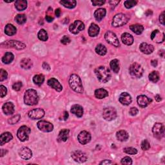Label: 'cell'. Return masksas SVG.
I'll return each mask as SVG.
<instances>
[{"instance_id":"6da1fadb","label":"cell","mask_w":165,"mask_h":165,"mask_svg":"<svg viewBox=\"0 0 165 165\" xmlns=\"http://www.w3.org/2000/svg\"><path fill=\"white\" fill-rule=\"evenodd\" d=\"M95 74L99 81L101 83H107L111 78V73L108 68L101 66L95 69Z\"/></svg>"},{"instance_id":"7a4b0ae2","label":"cell","mask_w":165,"mask_h":165,"mask_svg":"<svg viewBox=\"0 0 165 165\" xmlns=\"http://www.w3.org/2000/svg\"><path fill=\"white\" fill-rule=\"evenodd\" d=\"M69 85L74 92L79 94H82L83 92V87L81 82V79L78 75L72 74L69 78Z\"/></svg>"},{"instance_id":"3957f363","label":"cell","mask_w":165,"mask_h":165,"mask_svg":"<svg viewBox=\"0 0 165 165\" xmlns=\"http://www.w3.org/2000/svg\"><path fill=\"white\" fill-rule=\"evenodd\" d=\"M39 101V96L37 92L34 89L27 90L24 95V102L27 105L34 106Z\"/></svg>"},{"instance_id":"277c9868","label":"cell","mask_w":165,"mask_h":165,"mask_svg":"<svg viewBox=\"0 0 165 165\" xmlns=\"http://www.w3.org/2000/svg\"><path fill=\"white\" fill-rule=\"evenodd\" d=\"M130 19V16L126 14L120 13L116 14L113 18V21H112V25L114 27H121L128 22Z\"/></svg>"},{"instance_id":"5b68a950","label":"cell","mask_w":165,"mask_h":165,"mask_svg":"<svg viewBox=\"0 0 165 165\" xmlns=\"http://www.w3.org/2000/svg\"><path fill=\"white\" fill-rule=\"evenodd\" d=\"M144 70L142 66L138 63H134L129 67V73L132 77L140 78L142 77Z\"/></svg>"},{"instance_id":"8992f818","label":"cell","mask_w":165,"mask_h":165,"mask_svg":"<svg viewBox=\"0 0 165 165\" xmlns=\"http://www.w3.org/2000/svg\"><path fill=\"white\" fill-rule=\"evenodd\" d=\"M1 45L3 47L5 48H14V49H16L18 50H22L25 49L26 45L21 41H14V40H9V41H7L1 44Z\"/></svg>"},{"instance_id":"52a82bcc","label":"cell","mask_w":165,"mask_h":165,"mask_svg":"<svg viewBox=\"0 0 165 165\" xmlns=\"http://www.w3.org/2000/svg\"><path fill=\"white\" fill-rule=\"evenodd\" d=\"M103 118L108 121L114 120L117 117V112L114 107H107L104 108L103 111Z\"/></svg>"},{"instance_id":"ba28073f","label":"cell","mask_w":165,"mask_h":165,"mask_svg":"<svg viewBox=\"0 0 165 165\" xmlns=\"http://www.w3.org/2000/svg\"><path fill=\"white\" fill-rule=\"evenodd\" d=\"M30 129L27 126H22L20 127L17 132V136L21 141H25L29 139L30 134Z\"/></svg>"},{"instance_id":"9c48e42d","label":"cell","mask_w":165,"mask_h":165,"mask_svg":"<svg viewBox=\"0 0 165 165\" xmlns=\"http://www.w3.org/2000/svg\"><path fill=\"white\" fill-rule=\"evenodd\" d=\"M104 38L108 43L113 45L115 47H118L119 45V42L118 37L115 33L112 31H108L104 34Z\"/></svg>"},{"instance_id":"30bf717a","label":"cell","mask_w":165,"mask_h":165,"mask_svg":"<svg viewBox=\"0 0 165 165\" xmlns=\"http://www.w3.org/2000/svg\"><path fill=\"white\" fill-rule=\"evenodd\" d=\"M84 29V23L80 20H75L69 27V30L70 31V33L74 34H78L79 32L82 31Z\"/></svg>"},{"instance_id":"8fae6325","label":"cell","mask_w":165,"mask_h":165,"mask_svg":"<svg viewBox=\"0 0 165 165\" xmlns=\"http://www.w3.org/2000/svg\"><path fill=\"white\" fill-rule=\"evenodd\" d=\"M71 156L75 162L83 163L87 161V156L84 152L80 150H75L72 153Z\"/></svg>"},{"instance_id":"7c38bea8","label":"cell","mask_w":165,"mask_h":165,"mask_svg":"<svg viewBox=\"0 0 165 165\" xmlns=\"http://www.w3.org/2000/svg\"><path fill=\"white\" fill-rule=\"evenodd\" d=\"M152 132L156 138L159 139H161L164 134V127L162 123H157L153 127Z\"/></svg>"},{"instance_id":"4fadbf2b","label":"cell","mask_w":165,"mask_h":165,"mask_svg":"<svg viewBox=\"0 0 165 165\" xmlns=\"http://www.w3.org/2000/svg\"><path fill=\"white\" fill-rule=\"evenodd\" d=\"M37 125L39 129L44 132H50L54 130L53 124L46 121H40Z\"/></svg>"},{"instance_id":"5bb4252c","label":"cell","mask_w":165,"mask_h":165,"mask_svg":"<svg viewBox=\"0 0 165 165\" xmlns=\"http://www.w3.org/2000/svg\"><path fill=\"white\" fill-rule=\"evenodd\" d=\"M29 117L33 119H39L43 118L45 115V111L41 108H35L29 111Z\"/></svg>"},{"instance_id":"9a60e30c","label":"cell","mask_w":165,"mask_h":165,"mask_svg":"<svg viewBox=\"0 0 165 165\" xmlns=\"http://www.w3.org/2000/svg\"><path fill=\"white\" fill-rule=\"evenodd\" d=\"M78 139L81 144H86L90 141L91 135L89 132L87 131H82L78 135Z\"/></svg>"},{"instance_id":"2e32d148","label":"cell","mask_w":165,"mask_h":165,"mask_svg":"<svg viewBox=\"0 0 165 165\" xmlns=\"http://www.w3.org/2000/svg\"><path fill=\"white\" fill-rule=\"evenodd\" d=\"M19 155L21 158L25 160L30 159L33 156V152L27 147H23L19 151Z\"/></svg>"},{"instance_id":"e0dca14e","label":"cell","mask_w":165,"mask_h":165,"mask_svg":"<svg viewBox=\"0 0 165 165\" xmlns=\"http://www.w3.org/2000/svg\"><path fill=\"white\" fill-rule=\"evenodd\" d=\"M119 101L123 105L128 106L132 103V97L127 92H123L119 96Z\"/></svg>"},{"instance_id":"ac0fdd59","label":"cell","mask_w":165,"mask_h":165,"mask_svg":"<svg viewBox=\"0 0 165 165\" xmlns=\"http://www.w3.org/2000/svg\"><path fill=\"white\" fill-rule=\"evenodd\" d=\"M47 84H49V86L57 92H61L63 90V87L61 83L58 81V80L55 78H51L48 80Z\"/></svg>"},{"instance_id":"d6986e66","label":"cell","mask_w":165,"mask_h":165,"mask_svg":"<svg viewBox=\"0 0 165 165\" xmlns=\"http://www.w3.org/2000/svg\"><path fill=\"white\" fill-rule=\"evenodd\" d=\"M139 49L143 54H150L154 52V47L153 45H149L147 43H142L139 46Z\"/></svg>"},{"instance_id":"ffe728a7","label":"cell","mask_w":165,"mask_h":165,"mask_svg":"<svg viewBox=\"0 0 165 165\" xmlns=\"http://www.w3.org/2000/svg\"><path fill=\"white\" fill-rule=\"evenodd\" d=\"M2 110L6 115H12L14 112V104L11 102L5 103L2 107Z\"/></svg>"},{"instance_id":"44dd1931","label":"cell","mask_w":165,"mask_h":165,"mask_svg":"<svg viewBox=\"0 0 165 165\" xmlns=\"http://www.w3.org/2000/svg\"><path fill=\"white\" fill-rule=\"evenodd\" d=\"M137 101H138V103L139 104V106L142 108L147 107L151 101V100L150 99L147 98L146 95H144L138 96Z\"/></svg>"},{"instance_id":"7402d4cb","label":"cell","mask_w":165,"mask_h":165,"mask_svg":"<svg viewBox=\"0 0 165 165\" xmlns=\"http://www.w3.org/2000/svg\"><path fill=\"white\" fill-rule=\"evenodd\" d=\"M70 112L71 113L77 116L78 118H81L83 115V108L79 104H74V105L72 106Z\"/></svg>"},{"instance_id":"603a6c76","label":"cell","mask_w":165,"mask_h":165,"mask_svg":"<svg viewBox=\"0 0 165 165\" xmlns=\"http://www.w3.org/2000/svg\"><path fill=\"white\" fill-rule=\"evenodd\" d=\"M121 40L124 45H132L134 43V38L129 33H124L121 36Z\"/></svg>"},{"instance_id":"cb8c5ba5","label":"cell","mask_w":165,"mask_h":165,"mask_svg":"<svg viewBox=\"0 0 165 165\" xmlns=\"http://www.w3.org/2000/svg\"><path fill=\"white\" fill-rule=\"evenodd\" d=\"M100 29L98 25H96L95 23H92L89 29H88V34L90 37H95L97 36L99 33Z\"/></svg>"},{"instance_id":"d4e9b609","label":"cell","mask_w":165,"mask_h":165,"mask_svg":"<svg viewBox=\"0 0 165 165\" xmlns=\"http://www.w3.org/2000/svg\"><path fill=\"white\" fill-rule=\"evenodd\" d=\"M13 139V136L11 134V133L10 132L3 133V134L1 135V137H0V144L2 146L4 144L10 141Z\"/></svg>"},{"instance_id":"484cf974","label":"cell","mask_w":165,"mask_h":165,"mask_svg":"<svg viewBox=\"0 0 165 165\" xmlns=\"http://www.w3.org/2000/svg\"><path fill=\"white\" fill-rule=\"evenodd\" d=\"M106 10L104 9H102V8H100L95 11L94 13V18L95 19L98 21H101V20L104 18L106 15Z\"/></svg>"},{"instance_id":"4316f807","label":"cell","mask_w":165,"mask_h":165,"mask_svg":"<svg viewBox=\"0 0 165 165\" xmlns=\"http://www.w3.org/2000/svg\"><path fill=\"white\" fill-rule=\"evenodd\" d=\"M116 137L120 141H126L129 138V134L125 130H119L116 133Z\"/></svg>"},{"instance_id":"83f0119b","label":"cell","mask_w":165,"mask_h":165,"mask_svg":"<svg viewBox=\"0 0 165 165\" xmlns=\"http://www.w3.org/2000/svg\"><path fill=\"white\" fill-rule=\"evenodd\" d=\"M15 7L18 11H23L27 7V1L25 0H18L15 2Z\"/></svg>"},{"instance_id":"f1b7e54d","label":"cell","mask_w":165,"mask_h":165,"mask_svg":"<svg viewBox=\"0 0 165 165\" xmlns=\"http://www.w3.org/2000/svg\"><path fill=\"white\" fill-rule=\"evenodd\" d=\"M95 96L99 99H104L108 96V92L104 88H99L95 91Z\"/></svg>"},{"instance_id":"f546056e","label":"cell","mask_w":165,"mask_h":165,"mask_svg":"<svg viewBox=\"0 0 165 165\" xmlns=\"http://www.w3.org/2000/svg\"><path fill=\"white\" fill-rule=\"evenodd\" d=\"M20 65L23 69H30L33 67V63L31 59L29 58H24L20 62Z\"/></svg>"},{"instance_id":"4dcf8cb0","label":"cell","mask_w":165,"mask_h":165,"mask_svg":"<svg viewBox=\"0 0 165 165\" xmlns=\"http://www.w3.org/2000/svg\"><path fill=\"white\" fill-rule=\"evenodd\" d=\"M17 29L13 25H11V24H7L5 26V33L9 36H14L16 33Z\"/></svg>"},{"instance_id":"1f68e13d","label":"cell","mask_w":165,"mask_h":165,"mask_svg":"<svg viewBox=\"0 0 165 165\" xmlns=\"http://www.w3.org/2000/svg\"><path fill=\"white\" fill-rule=\"evenodd\" d=\"M130 29L135 34L139 35L141 34L144 30V27L143 25H139V24H135V25H132L130 26Z\"/></svg>"},{"instance_id":"d6a6232c","label":"cell","mask_w":165,"mask_h":165,"mask_svg":"<svg viewBox=\"0 0 165 165\" xmlns=\"http://www.w3.org/2000/svg\"><path fill=\"white\" fill-rule=\"evenodd\" d=\"M69 132L70 130L68 129H63L59 132L58 139L62 141H67V139L69 138Z\"/></svg>"},{"instance_id":"836d02e7","label":"cell","mask_w":165,"mask_h":165,"mask_svg":"<svg viewBox=\"0 0 165 165\" xmlns=\"http://www.w3.org/2000/svg\"><path fill=\"white\" fill-rule=\"evenodd\" d=\"M110 67L111 69L115 73H118L119 70H120V66H119V61L118 59H114L112 60L110 63Z\"/></svg>"},{"instance_id":"e575fe53","label":"cell","mask_w":165,"mask_h":165,"mask_svg":"<svg viewBox=\"0 0 165 165\" xmlns=\"http://www.w3.org/2000/svg\"><path fill=\"white\" fill-rule=\"evenodd\" d=\"M14 56L11 52H7L2 58V62L5 64H9L13 61Z\"/></svg>"},{"instance_id":"d590c367","label":"cell","mask_w":165,"mask_h":165,"mask_svg":"<svg viewBox=\"0 0 165 165\" xmlns=\"http://www.w3.org/2000/svg\"><path fill=\"white\" fill-rule=\"evenodd\" d=\"M60 3L68 9H74L76 6L77 2L75 0H70V1H63H63H60Z\"/></svg>"},{"instance_id":"8d00e7d4","label":"cell","mask_w":165,"mask_h":165,"mask_svg":"<svg viewBox=\"0 0 165 165\" xmlns=\"http://www.w3.org/2000/svg\"><path fill=\"white\" fill-rule=\"evenodd\" d=\"M44 81H45V76H44L43 74L36 75L33 78L34 83L39 86L41 85V84L43 83Z\"/></svg>"},{"instance_id":"74e56055","label":"cell","mask_w":165,"mask_h":165,"mask_svg":"<svg viewBox=\"0 0 165 165\" xmlns=\"http://www.w3.org/2000/svg\"><path fill=\"white\" fill-rule=\"evenodd\" d=\"M96 53L100 55H104L107 52V48L105 46L102 45V44H99L95 48Z\"/></svg>"},{"instance_id":"f35d334b","label":"cell","mask_w":165,"mask_h":165,"mask_svg":"<svg viewBox=\"0 0 165 165\" xmlns=\"http://www.w3.org/2000/svg\"><path fill=\"white\" fill-rule=\"evenodd\" d=\"M149 80L153 83H157L159 80V74L158 72L153 71L148 75Z\"/></svg>"},{"instance_id":"ab89813d","label":"cell","mask_w":165,"mask_h":165,"mask_svg":"<svg viewBox=\"0 0 165 165\" xmlns=\"http://www.w3.org/2000/svg\"><path fill=\"white\" fill-rule=\"evenodd\" d=\"M38 37L40 40H41V41H47L48 38H49L47 31L44 29H41L39 30L38 34Z\"/></svg>"},{"instance_id":"60d3db41","label":"cell","mask_w":165,"mask_h":165,"mask_svg":"<svg viewBox=\"0 0 165 165\" xmlns=\"http://www.w3.org/2000/svg\"><path fill=\"white\" fill-rule=\"evenodd\" d=\"M15 20L19 25H23L27 21V17L25 14H18L15 18Z\"/></svg>"},{"instance_id":"b9f144b4","label":"cell","mask_w":165,"mask_h":165,"mask_svg":"<svg viewBox=\"0 0 165 165\" xmlns=\"http://www.w3.org/2000/svg\"><path fill=\"white\" fill-rule=\"evenodd\" d=\"M123 152L129 155H135L138 153V150L135 148L132 147H127L123 149Z\"/></svg>"},{"instance_id":"7bdbcfd3","label":"cell","mask_w":165,"mask_h":165,"mask_svg":"<svg viewBox=\"0 0 165 165\" xmlns=\"http://www.w3.org/2000/svg\"><path fill=\"white\" fill-rule=\"evenodd\" d=\"M138 2L135 0H128V1H125L124 3V5L127 9H131V8L135 7Z\"/></svg>"},{"instance_id":"ee69618b","label":"cell","mask_w":165,"mask_h":165,"mask_svg":"<svg viewBox=\"0 0 165 165\" xmlns=\"http://www.w3.org/2000/svg\"><path fill=\"white\" fill-rule=\"evenodd\" d=\"M20 119H21V115L19 114H17L13 117H12L11 118L8 120V123L10 124H14L16 123H17Z\"/></svg>"},{"instance_id":"f6af8a7d","label":"cell","mask_w":165,"mask_h":165,"mask_svg":"<svg viewBox=\"0 0 165 165\" xmlns=\"http://www.w3.org/2000/svg\"><path fill=\"white\" fill-rule=\"evenodd\" d=\"M150 148V143L148 142V141L147 139H144L143 141L141 143V148L143 150H148L149 148Z\"/></svg>"},{"instance_id":"bcb514c9","label":"cell","mask_w":165,"mask_h":165,"mask_svg":"<svg viewBox=\"0 0 165 165\" xmlns=\"http://www.w3.org/2000/svg\"><path fill=\"white\" fill-rule=\"evenodd\" d=\"M8 74L7 71L3 69L0 70V81H3L4 80L7 79Z\"/></svg>"},{"instance_id":"7dc6e473","label":"cell","mask_w":165,"mask_h":165,"mask_svg":"<svg viewBox=\"0 0 165 165\" xmlns=\"http://www.w3.org/2000/svg\"><path fill=\"white\" fill-rule=\"evenodd\" d=\"M122 164H126V165H130L132 164V160L129 157H125L121 159V161Z\"/></svg>"},{"instance_id":"c3c4849f","label":"cell","mask_w":165,"mask_h":165,"mask_svg":"<svg viewBox=\"0 0 165 165\" xmlns=\"http://www.w3.org/2000/svg\"><path fill=\"white\" fill-rule=\"evenodd\" d=\"M22 86H23L22 83L21 81H18V82L13 84V90L15 91H19L21 88Z\"/></svg>"},{"instance_id":"681fc988","label":"cell","mask_w":165,"mask_h":165,"mask_svg":"<svg viewBox=\"0 0 165 165\" xmlns=\"http://www.w3.org/2000/svg\"><path fill=\"white\" fill-rule=\"evenodd\" d=\"M71 41L70 39L68 37V36H64L62 38V39H61V43L62 44H63V45H68V44H69Z\"/></svg>"},{"instance_id":"f907efd6","label":"cell","mask_w":165,"mask_h":165,"mask_svg":"<svg viewBox=\"0 0 165 165\" xmlns=\"http://www.w3.org/2000/svg\"><path fill=\"white\" fill-rule=\"evenodd\" d=\"M0 92H1V98H2L3 97H5L7 93V88L3 85L0 86Z\"/></svg>"},{"instance_id":"816d5d0a","label":"cell","mask_w":165,"mask_h":165,"mask_svg":"<svg viewBox=\"0 0 165 165\" xmlns=\"http://www.w3.org/2000/svg\"><path fill=\"white\" fill-rule=\"evenodd\" d=\"M104 3H105V1H101V0H99V1L93 0V1H92V3L93 4L94 6H101Z\"/></svg>"},{"instance_id":"f5cc1de1","label":"cell","mask_w":165,"mask_h":165,"mask_svg":"<svg viewBox=\"0 0 165 165\" xmlns=\"http://www.w3.org/2000/svg\"><path fill=\"white\" fill-rule=\"evenodd\" d=\"M138 112H139V110L137 108L135 107H132L130 108V110H129V113L132 116H135L137 114H138Z\"/></svg>"},{"instance_id":"db71d44e","label":"cell","mask_w":165,"mask_h":165,"mask_svg":"<svg viewBox=\"0 0 165 165\" xmlns=\"http://www.w3.org/2000/svg\"><path fill=\"white\" fill-rule=\"evenodd\" d=\"M159 21L163 25H164V12L162 13V14L159 16Z\"/></svg>"},{"instance_id":"11a10c76","label":"cell","mask_w":165,"mask_h":165,"mask_svg":"<svg viewBox=\"0 0 165 165\" xmlns=\"http://www.w3.org/2000/svg\"><path fill=\"white\" fill-rule=\"evenodd\" d=\"M119 3V1H110L109 3L110 6L112 7V9H114V7L118 5V4Z\"/></svg>"},{"instance_id":"9f6ffc18","label":"cell","mask_w":165,"mask_h":165,"mask_svg":"<svg viewBox=\"0 0 165 165\" xmlns=\"http://www.w3.org/2000/svg\"><path fill=\"white\" fill-rule=\"evenodd\" d=\"M43 68L46 70H50V67L48 63H45V62H44L43 63Z\"/></svg>"},{"instance_id":"6f0895ef","label":"cell","mask_w":165,"mask_h":165,"mask_svg":"<svg viewBox=\"0 0 165 165\" xmlns=\"http://www.w3.org/2000/svg\"><path fill=\"white\" fill-rule=\"evenodd\" d=\"M68 118V113L67 112V111H65L63 112V117H62V120H64V121H66Z\"/></svg>"},{"instance_id":"680465c9","label":"cell","mask_w":165,"mask_h":165,"mask_svg":"<svg viewBox=\"0 0 165 165\" xmlns=\"http://www.w3.org/2000/svg\"><path fill=\"white\" fill-rule=\"evenodd\" d=\"M99 164H112V163L110 161V160L106 159V160L103 161L101 162Z\"/></svg>"},{"instance_id":"91938a15","label":"cell","mask_w":165,"mask_h":165,"mask_svg":"<svg viewBox=\"0 0 165 165\" xmlns=\"http://www.w3.org/2000/svg\"><path fill=\"white\" fill-rule=\"evenodd\" d=\"M46 20H47V21H48L49 23H50V22H52L53 21V20H54V18H52L51 16H50L49 15H47L46 16Z\"/></svg>"},{"instance_id":"94428289","label":"cell","mask_w":165,"mask_h":165,"mask_svg":"<svg viewBox=\"0 0 165 165\" xmlns=\"http://www.w3.org/2000/svg\"><path fill=\"white\" fill-rule=\"evenodd\" d=\"M158 60L156 59H154V60H152L151 61V65L154 67H156L157 66H158Z\"/></svg>"},{"instance_id":"6125c7cd","label":"cell","mask_w":165,"mask_h":165,"mask_svg":"<svg viewBox=\"0 0 165 165\" xmlns=\"http://www.w3.org/2000/svg\"><path fill=\"white\" fill-rule=\"evenodd\" d=\"M55 14L56 16H57L58 18H59L60 16V15H61V10H60V9H56L55 11Z\"/></svg>"},{"instance_id":"be15d7a7","label":"cell","mask_w":165,"mask_h":165,"mask_svg":"<svg viewBox=\"0 0 165 165\" xmlns=\"http://www.w3.org/2000/svg\"><path fill=\"white\" fill-rule=\"evenodd\" d=\"M155 99L158 102H159V101H161V96L159 94H158V95H156L155 96Z\"/></svg>"},{"instance_id":"e7e4bbea","label":"cell","mask_w":165,"mask_h":165,"mask_svg":"<svg viewBox=\"0 0 165 165\" xmlns=\"http://www.w3.org/2000/svg\"><path fill=\"white\" fill-rule=\"evenodd\" d=\"M7 150H5L4 149H1V157H3L4 155H5L7 154Z\"/></svg>"},{"instance_id":"03108f58","label":"cell","mask_w":165,"mask_h":165,"mask_svg":"<svg viewBox=\"0 0 165 165\" xmlns=\"http://www.w3.org/2000/svg\"><path fill=\"white\" fill-rule=\"evenodd\" d=\"M159 54H160L161 56V57L164 58V50L159 51Z\"/></svg>"}]
</instances>
